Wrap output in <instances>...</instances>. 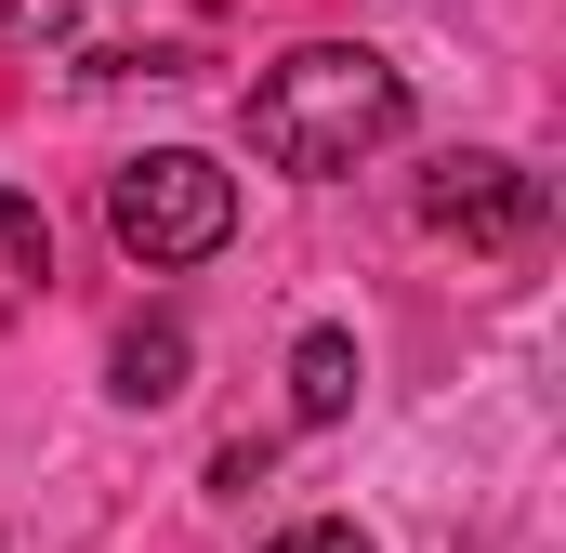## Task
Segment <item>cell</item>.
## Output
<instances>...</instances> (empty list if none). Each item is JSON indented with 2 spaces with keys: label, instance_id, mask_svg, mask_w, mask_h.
I'll list each match as a JSON object with an SVG mask.
<instances>
[{
  "label": "cell",
  "instance_id": "6da1fadb",
  "mask_svg": "<svg viewBox=\"0 0 566 553\" xmlns=\"http://www.w3.org/2000/svg\"><path fill=\"white\" fill-rule=\"evenodd\" d=\"M238 133H251V158L290 171V185H343L356 158H382V145L409 133V80H396V53H369V40H303V53H277V66L251 80Z\"/></svg>",
  "mask_w": 566,
  "mask_h": 553
},
{
  "label": "cell",
  "instance_id": "7a4b0ae2",
  "mask_svg": "<svg viewBox=\"0 0 566 553\" xmlns=\"http://www.w3.org/2000/svg\"><path fill=\"white\" fill-rule=\"evenodd\" d=\"M106 238H119L145 276L211 264V251L238 238V171H224V158H198V145H145V158L106 171Z\"/></svg>",
  "mask_w": 566,
  "mask_h": 553
},
{
  "label": "cell",
  "instance_id": "3957f363",
  "mask_svg": "<svg viewBox=\"0 0 566 553\" xmlns=\"http://www.w3.org/2000/svg\"><path fill=\"white\" fill-rule=\"evenodd\" d=\"M422 225L434 238H461V251H541V225H554V185L527 171V158H434L422 171Z\"/></svg>",
  "mask_w": 566,
  "mask_h": 553
},
{
  "label": "cell",
  "instance_id": "277c9868",
  "mask_svg": "<svg viewBox=\"0 0 566 553\" xmlns=\"http://www.w3.org/2000/svg\"><path fill=\"white\" fill-rule=\"evenodd\" d=\"M185 369H198V343H185V316H133V330L106 343V383H119L133 409H171V396H185Z\"/></svg>",
  "mask_w": 566,
  "mask_h": 553
},
{
  "label": "cell",
  "instance_id": "5b68a950",
  "mask_svg": "<svg viewBox=\"0 0 566 553\" xmlns=\"http://www.w3.org/2000/svg\"><path fill=\"white\" fill-rule=\"evenodd\" d=\"M356 383H369V369H356V330H303V343H290V421H343Z\"/></svg>",
  "mask_w": 566,
  "mask_h": 553
},
{
  "label": "cell",
  "instance_id": "8992f818",
  "mask_svg": "<svg viewBox=\"0 0 566 553\" xmlns=\"http://www.w3.org/2000/svg\"><path fill=\"white\" fill-rule=\"evenodd\" d=\"M0 264H13V276H53V225H40L27 198H0Z\"/></svg>",
  "mask_w": 566,
  "mask_h": 553
},
{
  "label": "cell",
  "instance_id": "52a82bcc",
  "mask_svg": "<svg viewBox=\"0 0 566 553\" xmlns=\"http://www.w3.org/2000/svg\"><path fill=\"white\" fill-rule=\"evenodd\" d=\"M264 553H369V528H343V514H303V528H277Z\"/></svg>",
  "mask_w": 566,
  "mask_h": 553
},
{
  "label": "cell",
  "instance_id": "ba28073f",
  "mask_svg": "<svg viewBox=\"0 0 566 553\" xmlns=\"http://www.w3.org/2000/svg\"><path fill=\"white\" fill-rule=\"evenodd\" d=\"M80 0H0V40H66Z\"/></svg>",
  "mask_w": 566,
  "mask_h": 553
}]
</instances>
